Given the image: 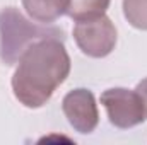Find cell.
<instances>
[{
  "label": "cell",
  "instance_id": "1",
  "mask_svg": "<svg viewBox=\"0 0 147 145\" xmlns=\"http://www.w3.org/2000/svg\"><path fill=\"white\" fill-rule=\"evenodd\" d=\"M70 73V56L62 38L33 43L19 58L12 77V91L21 104L36 109L45 106Z\"/></svg>",
  "mask_w": 147,
  "mask_h": 145
},
{
  "label": "cell",
  "instance_id": "2",
  "mask_svg": "<svg viewBox=\"0 0 147 145\" xmlns=\"http://www.w3.org/2000/svg\"><path fill=\"white\" fill-rule=\"evenodd\" d=\"M46 38L63 39V31L28 21L16 7L0 10V58L5 65H16L33 43Z\"/></svg>",
  "mask_w": 147,
  "mask_h": 145
},
{
  "label": "cell",
  "instance_id": "3",
  "mask_svg": "<svg viewBox=\"0 0 147 145\" xmlns=\"http://www.w3.org/2000/svg\"><path fill=\"white\" fill-rule=\"evenodd\" d=\"M74 39L84 55L91 58H105L115 50L116 28L106 15L77 21L74 26Z\"/></svg>",
  "mask_w": 147,
  "mask_h": 145
},
{
  "label": "cell",
  "instance_id": "4",
  "mask_svg": "<svg viewBox=\"0 0 147 145\" xmlns=\"http://www.w3.org/2000/svg\"><path fill=\"white\" fill-rule=\"evenodd\" d=\"M101 104L108 113L110 123L116 128H132L146 119L144 103L137 91L123 87L108 89L101 94Z\"/></svg>",
  "mask_w": 147,
  "mask_h": 145
},
{
  "label": "cell",
  "instance_id": "5",
  "mask_svg": "<svg viewBox=\"0 0 147 145\" xmlns=\"http://www.w3.org/2000/svg\"><path fill=\"white\" fill-rule=\"evenodd\" d=\"M62 109L70 126L79 133H92L99 123V113L96 106L94 94L89 89H74L65 94Z\"/></svg>",
  "mask_w": 147,
  "mask_h": 145
},
{
  "label": "cell",
  "instance_id": "6",
  "mask_svg": "<svg viewBox=\"0 0 147 145\" xmlns=\"http://www.w3.org/2000/svg\"><path fill=\"white\" fill-rule=\"evenodd\" d=\"M22 5L31 19L41 24H50L67 14L69 0H22Z\"/></svg>",
  "mask_w": 147,
  "mask_h": 145
},
{
  "label": "cell",
  "instance_id": "7",
  "mask_svg": "<svg viewBox=\"0 0 147 145\" xmlns=\"http://www.w3.org/2000/svg\"><path fill=\"white\" fill-rule=\"evenodd\" d=\"M111 0H69L67 14L74 21H84L105 15Z\"/></svg>",
  "mask_w": 147,
  "mask_h": 145
},
{
  "label": "cell",
  "instance_id": "8",
  "mask_svg": "<svg viewBox=\"0 0 147 145\" xmlns=\"http://www.w3.org/2000/svg\"><path fill=\"white\" fill-rule=\"evenodd\" d=\"M123 15L134 28L147 31V0H123Z\"/></svg>",
  "mask_w": 147,
  "mask_h": 145
},
{
  "label": "cell",
  "instance_id": "9",
  "mask_svg": "<svg viewBox=\"0 0 147 145\" xmlns=\"http://www.w3.org/2000/svg\"><path fill=\"white\" fill-rule=\"evenodd\" d=\"M135 91L139 92V96L142 97V103H144V109H146V118H147V79L140 80L135 87Z\"/></svg>",
  "mask_w": 147,
  "mask_h": 145
}]
</instances>
